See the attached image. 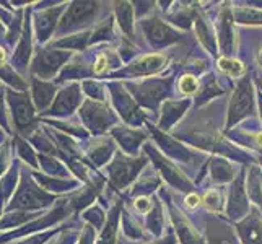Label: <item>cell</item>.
I'll list each match as a JSON object with an SVG mask.
<instances>
[{
  "label": "cell",
  "mask_w": 262,
  "mask_h": 244,
  "mask_svg": "<svg viewBox=\"0 0 262 244\" xmlns=\"http://www.w3.org/2000/svg\"><path fill=\"white\" fill-rule=\"evenodd\" d=\"M220 67L223 69V72H228L231 75H241L243 70H245L239 60H228V59H222Z\"/></svg>",
  "instance_id": "obj_1"
},
{
  "label": "cell",
  "mask_w": 262,
  "mask_h": 244,
  "mask_svg": "<svg viewBox=\"0 0 262 244\" xmlns=\"http://www.w3.org/2000/svg\"><path fill=\"white\" fill-rule=\"evenodd\" d=\"M181 90H183L184 93H192L197 90V80L194 77H189L186 75L183 80H181Z\"/></svg>",
  "instance_id": "obj_2"
},
{
  "label": "cell",
  "mask_w": 262,
  "mask_h": 244,
  "mask_svg": "<svg viewBox=\"0 0 262 244\" xmlns=\"http://www.w3.org/2000/svg\"><path fill=\"white\" fill-rule=\"evenodd\" d=\"M195 205H199V197H197V195H189V197H187V207H191V209H194Z\"/></svg>",
  "instance_id": "obj_3"
},
{
  "label": "cell",
  "mask_w": 262,
  "mask_h": 244,
  "mask_svg": "<svg viewBox=\"0 0 262 244\" xmlns=\"http://www.w3.org/2000/svg\"><path fill=\"white\" fill-rule=\"evenodd\" d=\"M4 57H5V54H4L2 49H0V62H4Z\"/></svg>",
  "instance_id": "obj_4"
}]
</instances>
